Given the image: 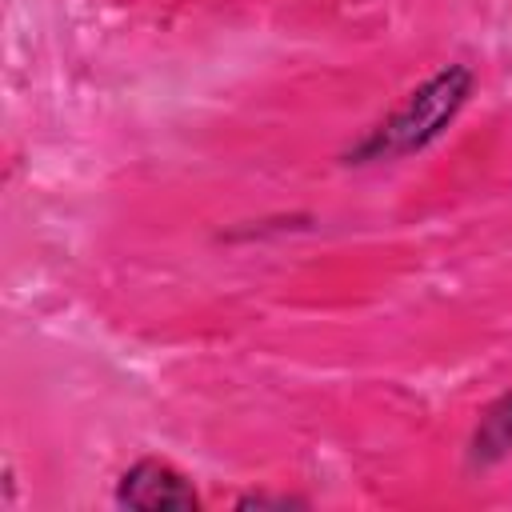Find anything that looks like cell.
<instances>
[{
	"instance_id": "6da1fadb",
	"label": "cell",
	"mask_w": 512,
	"mask_h": 512,
	"mask_svg": "<svg viewBox=\"0 0 512 512\" xmlns=\"http://www.w3.org/2000/svg\"><path fill=\"white\" fill-rule=\"evenodd\" d=\"M472 92V72L452 64L444 72H436L432 80H424L416 92H408V100L384 120L376 124L356 156H368V160H384V156H408V152H420L424 144H432L448 124L452 116L464 108Z\"/></svg>"
},
{
	"instance_id": "7a4b0ae2",
	"label": "cell",
	"mask_w": 512,
	"mask_h": 512,
	"mask_svg": "<svg viewBox=\"0 0 512 512\" xmlns=\"http://www.w3.org/2000/svg\"><path fill=\"white\" fill-rule=\"evenodd\" d=\"M120 504L144 508V512H160V508H196V492L192 484L164 460H136L116 488Z\"/></svg>"
},
{
	"instance_id": "3957f363",
	"label": "cell",
	"mask_w": 512,
	"mask_h": 512,
	"mask_svg": "<svg viewBox=\"0 0 512 512\" xmlns=\"http://www.w3.org/2000/svg\"><path fill=\"white\" fill-rule=\"evenodd\" d=\"M508 452H512V392L484 408L476 436H472V460L476 464H496Z\"/></svg>"
}]
</instances>
